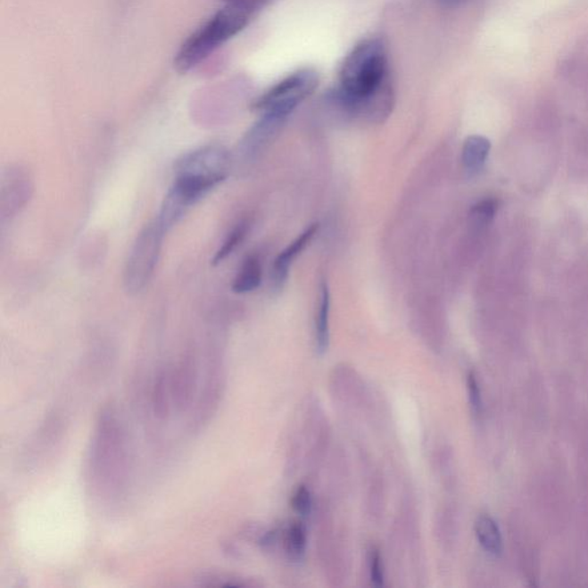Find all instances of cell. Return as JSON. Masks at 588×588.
<instances>
[{"instance_id":"cell-4","label":"cell","mask_w":588,"mask_h":588,"mask_svg":"<svg viewBox=\"0 0 588 588\" xmlns=\"http://www.w3.org/2000/svg\"><path fill=\"white\" fill-rule=\"evenodd\" d=\"M319 82L318 73L311 68L294 71L255 100L253 110L289 116L303 100L314 94Z\"/></svg>"},{"instance_id":"cell-14","label":"cell","mask_w":588,"mask_h":588,"mask_svg":"<svg viewBox=\"0 0 588 588\" xmlns=\"http://www.w3.org/2000/svg\"><path fill=\"white\" fill-rule=\"evenodd\" d=\"M250 224L249 222L243 221L232 229L226 241L223 242L222 246L219 247V251L216 252L213 260H211V265L218 266L219 263L223 262L228 257H230L232 253L237 247L241 245L244 238L246 237L247 232H249Z\"/></svg>"},{"instance_id":"cell-1","label":"cell","mask_w":588,"mask_h":588,"mask_svg":"<svg viewBox=\"0 0 588 588\" xmlns=\"http://www.w3.org/2000/svg\"><path fill=\"white\" fill-rule=\"evenodd\" d=\"M390 83L385 43L381 38H368L359 43L344 60L339 87L331 94L332 102L346 108L373 97Z\"/></svg>"},{"instance_id":"cell-5","label":"cell","mask_w":588,"mask_h":588,"mask_svg":"<svg viewBox=\"0 0 588 588\" xmlns=\"http://www.w3.org/2000/svg\"><path fill=\"white\" fill-rule=\"evenodd\" d=\"M229 154L223 147L210 145L190 152L176 165V173L194 174L226 179Z\"/></svg>"},{"instance_id":"cell-17","label":"cell","mask_w":588,"mask_h":588,"mask_svg":"<svg viewBox=\"0 0 588 588\" xmlns=\"http://www.w3.org/2000/svg\"><path fill=\"white\" fill-rule=\"evenodd\" d=\"M291 505L295 513L308 515L311 509V495L306 486L300 485L292 495Z\"/></svg>"},{"instance_id":"cell-12","label":"cell","mask_w":588,"mask_h":588,"mask_svg":"<svg viewBox=\"0 0 588 588\" xmlns=\"http://www.w3.org/2000/svg\"><path fill=\"white\" fill-rule=\"evenodd\" d=\"M330 291L327 283H321V295H319V311L316 314V347L319 354H324L329 347L330 331Z\"/></svg>"},{"instance_id":"cell-16","label":"cell","mask_w":588,"mask_h":588,"mask_svg":"<svg viewBox=\"0 0 588 588\" xmlns=\"http://www.w3.org/2000/svg\"><path fill=\"white\" fill-rule=\"evenodd\" d=\"M499 207L498 200L484 199L471 208L470 216L479 226L490 223L494 219Z\"/></svg>"},{"instance_id":"cell-2","label":"cell","mask_w":588,"mask_h":588,"mask_svg":"<svg viewBox=\"0 0 588 588\" xmlns=\"http://www.w3.org/2000/svg\"><path fill=\"white\" fill-rule=\"evenodd\" d=\"M253 17L250 11L224 4L222 9L183 42L174 58L175 70L182 74L194 70L224 43L245 29Z\"/></svg>"},{"instance_id":"cell-7","label":"cell","mask_w":588,"mask_h":588,"mask_svg":"<svg viewBox=\"0 0 588 588\" xmlns=\"http://www.w3.org/2000/svg\"><path fill=\"white\" fill-rule=\"evenodd\" d=\"M195 382H197V371H195V363L191 358H186L176 368L170 378L171 398L179 410L189 406L192 395H194Z\"/></svg>"},{"instance_id":"cell-10","label":"cell","mask_w":588,"mask_h":588,"mask_svg":"<svg viewBox=\"0 0 588 588\" xmlns=\"http://www.w3.org/2000/svg\"><path fill=\"white\" fill-rule=\"evenodd\" d=\"M262 281V267L260 259L255 255H250L244 260L241 269L232 284V291L237 294H249L257 290Z\"/></svg>"},{"instance_id":"cell-15","label":"cell","mask_w":588,"mask_h":588,"mask_svg":"<svg viewBox=\"0 0 588 588\" xmlns=\"http://www.w3.org/2000/svg\"><path fill=\"white\" fill-rule=\"evenodd\" d=\"M284 545H286L290 558L294 559L302 558L306 551L307 534L305 526L302 523L292 524L289 530L286 532Z\"/></svg>"},{"instance_id":"cell-19","label":"cell","mask_w":588,"mask_h":588,"mask_svg":"<svg viewBox=\"0 0 588 588\" xmlns=\"http://www.w3.org/2000/svg\"><path fill=\"white\" fill-rule=\"evenodd\" d=\"M468 392H469L470 405L471 408H473L475 414L481 413L482 410L481 389H479V384L474 373H470L469 376H468Z\"/></svg>"},{"instance_id":"cell-11","label":"cell","mask_w":588,"mask_h":588,"mask_svg":"<svg viewBox=\"0 0 588 588\" xmlns=\"http://www.w3.org/2000/svg\"><path fill=\"white\" fill-rule=\"evenodd\" d=\"M476 535L481 546L494 558H499L502 554L503 543L501 532H500L498 524L490 516L483 515L476 521Z\"/></svg>"},{"instance_id":"cell-13","label":"cell","mask_w":588,"mask_h":588,"mask_svg":"<svg viewBox=\"0 0 588 588\" xmlns=\"http://www.w3.org/2000/svg\"><path fill=\"white\" fill-rule=\"evenodd\" d=\"M170 378L168 377L165 371H161L155 378L153 392H152V406H153L154 415L161 421L170 415Z\"/></svg>"},{"instance_id":"cell-8","label":"cell","mask_w":588,"mask_h":588,"mask_svg":"<svg viewBox=\"0 0 588 588\" xmlns=\"http://www.w3.org/2000/svg\"><path fill=\"white\" fill-rule=\"evenodd\" d=\"M318 230L319 223L311 224V226L308 227L294 242H292L290 245L287 246L282 253H279L277 258H276L273 268V277L274 282L277 284L278 286H282L283 284L286 283L287 276H289L292 262H294V259L305 250V247L311 243V239L314 238Z\"/></svg>"},{"instance_id":"cell-21","label":"cell","mask_w":588,"mask_h":588,"mask_svg":"<svg viewBox=\"0 0 588 588\" xmlns=\"http://www.w3.org/2000/svg\"><path fill=\"white\" fill-rule=\"evenodd\" d=\"M467 0H437L440 6L446 7V9H455V7L461 6Z\"/></svg>"},{"instance_id":"cell-20","label":"cell","mask_w":588,"mask_h":588,"mask_svg":"<svg viewBox=\"0 0 588 588\" xmlns=\"http://www.w3.org/2000/svg\"><path fill=\"white\" fill-rule=\"evenodd\" d=\"M228 5L242 7V9L250 11L254 15L261 11L270 0H222Z\"/></svg>"},{"instance_id":"cell-18","label":"cell","mask_w":588,"mask_h":588,"mask_svg":"<svg viewBox=\"0 0 588 588\" xmlns=\"http://www.w3.org/2000/svg\"><path fill=\"white\" fill-rule=\"evenodd\" d=\"M369 574L371 584L376 587L384 585L382 556L377 548H373L369 555Z\"/></svg>"},{"instance_id":"cell-6","label":"cell","mask_w":588,"mask_h":588,"mask_svg":"<svg viewBox=\"0 0 588 588\" xmlns=\"http://www.w3.org/2000/svg\"><path fill=\"white\" fill-rule=\"evenodd\" d=\"M286 118L287 116L273 112H265L259 121L254 123V126L244 136L241 143L242 153L254 157L267 144L273 141L275 136L282 129Z\"/></svg>"},{"instance_id":"cell-3","label":"cell","mask_w":588,"mask_h":588,"mask_svg":"<svg viewBox=\"0 0 588 588\" xmlns=\"http://www.w3.org/2000/svg\"><path fill=\"white\" fill-rule=\"evenodd\" d=\"M165 234L155 221L147 224L136 238L125 269V286L130 294H139L149 284L158 265Z\"/></svg>"},{"instance_id":"cell-9","label":"cell","mask_w":588,"mask_h":588,"mask_svg":"<svg viewBox=\"0 0 588 588\" xmlns=\"http://www.w3.org/2000/svg\"><path fill=\"white\" fill-rule=\"evenodd\" d=\"M491 143L483 136L474 135L466 139L463 145L462 161L470 174L478 173L489 157Z\"/></svg>"}]
</instances>
